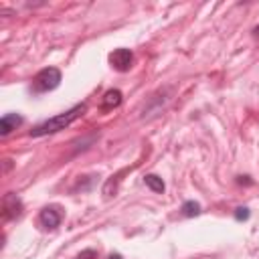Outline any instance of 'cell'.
I'll return each instance as SVG.
<instances>
[{
	"mask_svg": "<svg viewBox=\"0 0 259 259\" xmlns=\"http://www.w3.org/2000/svg\"><path fill=\"white\" fill-rule=\"evenodd\" d=\"M83 113H85V103L75 105V107H71L69 111L59 113V115H55V117H51V119H47V121L38 123V125H36L32 132H30V136L38 138V136H47V134L61 132V130H65L67 125H71V123H73L77 117H81Z\"/></svg>",
	"mask_w": 259,
	"mask_h": 259,
	"instance_id": "1",
	"label": "cell"
},
{
	"mask_svg": "<svg viewBox=\"0 0 259 259\" xmlns=\"http://www.w3.org/2000/svg\"><path fill=\"white\" fill-rule=\"evenodd\" d=\"M59 83H61V71L57 67H45L34 75L32 89L38 93H45V91H53Z\"/></svg>",
	"mask_w": 259,
	"mask_h": 259,
	"instance_id": "2",
	"label": "cell"
},
{
	"mask_svg": "<svg viewBox=\"0 0 259 259\" xmlns=\"http://www.w3.org/2000/svg\"><path fill=\"white\" fill-rule=\"evenodd\" d=\"M20 214H22V200L12 192L4 194V198H2V217H4V221L18 219Z\"/></svg>",
	"mask_w": 259,
	"mask_h": 259,
	"instance_id": "3",
	"label": "cell"
},
{
	"mask_svg": "<svg viewBox=\"0 0 259 259\" xmlns=\"http://www.w3.org/2000/svg\"><path fill=\"white\" fill-rule=\"evenodd\" d=\"M109 63L115 71H127L134 63V53L130 49H115L109 53Z\"/></svg>",
	"mask_w": 259,
	"mask_h": 259,
	"instance_id": "4",
	"label": "cell"
},
{
	"mask_svg": "<svg viewBox=\"0 0 259 259\" xmlns=\"http://www.w3.org/2000/svg\"><path fill=\"white\" fill-rule=\"evenodd\" d=\"M38 219H40V225L45 229H57L61 225L63 214H61V210L57 206H47V208L40 210V217Z\"/></svg>",
	"mask_w": 259,
	"mask_h": 259,
	"instance_id": "5",
	"label": "cell"
},
{
	"mask_svg": "<svg viewBox=\"0 0 259 259\" xmlns=\"http://www.w3.org/2000/svg\"><path fill=\"white\" fill-rule=\"evenodd\" d=\"M121 99H123V95H121V91H117V89H109V91H105V95L101 97V111H111V109H115V107H119L121 105Z\"/></svg>",
	"mask_w": 259,
	"mask_h": 259,
	"instance_id": "6",
	"label": "cell"
},
{
	"mask_svg": "<svg viewBox=\"0 0 259 259\" xmlns=\"http://www.w3.org/2000/svg\"><path fill=\"white\" fill-rule=\"evenodd\" d=\"M22 123V117L18 113H6L2 119H0V134L2 136H8L12 130H16L18 125Z\"/></svg>",
	"mask_w": 259,
	"mask_h": 259,
	"instance_id": "7",
	"label": "cell"
},
{
	"mask_svg": "<svg viewBox=\"0 0 259 259\" xmlns=\"http://www.w3.org/2000/svg\"><path fill=\"white\" fill-rule=\"evenodd\" d=\"M144 180H146V186L152 188L154 192H164V188H166L164 186V180L160 176H156V174H148Z\"/></svg>",
	"mask_w": 259,
	"mask_h": 259,
	"instance_id": "8",
	"label": "cell"
},
{
	"mask_svg": "<svg viewBox=\"0 0 259 259\" xmlns=\"http://www.w3.org/2000/svg\"><path fill=\"white\" fill-rule=\"evenodd\" d=\"M180 210H182L184 217H198V214H200V204L194 202V200H186Z\"/></svg>",
	"mask_w": 259,
	"mask_h": 259,
	"instance_id": "9",
	"label": "cell"
},
{
	"mask_svg": "<svg viewBox=\"0 0 259 259\" xmlns=\"http://www.w3.org/2000/svg\"><path fill=\"white\" fill-rule=\"evenodd\" d=\"M235 219H237V221H247V219H249V208L239 206V208L235 210Z\"/></svg>",
	"mask_w": 259,
	"mask_h": 259,
	"instance_id": "10",
	"label": "cell"
},
{
	"mask_svg": "<svg viewBox=\"0 0 259 259\" xmlns=\"http://www.w3.org/2000/svg\"><path fill=\"white\" fill-rule=\"evenodd\" d=\"M77 259H97V253L93 249H87V251H81L77 255Z\"/></svg>",
	"mask_w": 259,
	"mask_h": 259,
	"instance_id": "11",
	"label": "cell"
},
{
	"mask_svg": "<svg viewBox=\"0 0 259 259\" xmlns=\"http://www.w3.org/2000/svg\"><path fill=\"white\" fill-rule=\"evenodd\" d=\"M107 259H121V255H119V253H111Z\"/></svg>",
	"mask_w": 259,
	"mask_h": 259,
	"instance_id": "12",
	"label": "cell"
},
{
	"mask_svg": "<svg viewBox=\"0 0 259 259\" xmlns=\"http://www.w3.org/2000/svg\"><path fill=\"white\" fill-rule=\"evenodd\" d=\"M253 34H255V36H259V26H255V28H253Z\"/></svg>",
	"mask_w": 259,
	"mask_h": 259,
	"instance_id": "13",
	"label": "cell"
}]
</instances>
